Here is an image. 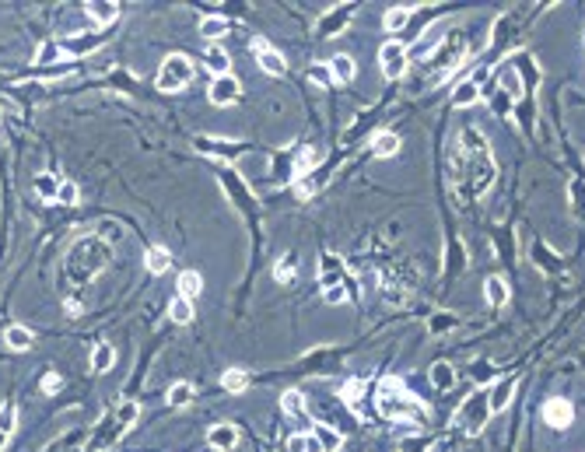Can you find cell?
I'll return each mask as SVG.
<instances>
[{
    "label": "cell",
    "instance_id": "obj_12",
    "mask_svg": "<svg viewBox=\"0 0 585 452\" xmlns=\"http://www.w3.org/2000/svg\"><path fill=\"white\" fill-rule=\"evenodd\" d=\"M207 442H210V449L228 452V449L238 445V428H235V425H214V428L207 431Z\"/></svg>",
    "mask_w": 585,
    "mask_h": 452
},
{
    "label": "cell",
    "instance_id": "obj_31",
    "mask_svg": "<svg viewBox=\"0 0 585 452\" xmlns=\"http://www.w3.org/2000/svg\"><path fill=\"white\" fill-rule=\"evenodd\" d=\"M36 197L39 200H56V190H60V183H56V179L49 175V172H42V175H36Z\"/></svg>",
    "mask_w": 585,
    "mask_h": 452
},
{
    "label": "cell",
    "instance_id": "obj_40",
    "mask_svg": "<svg viewBox=\"0 0 585 452\" xmlns=\"http://www.w3.org/2000/svg\"><path fill=\"white\" fill-rule=\"evenodd\" d=\"M137 417H140V407H137V403H123V407H119V435L130 431Z\"/></svg>",
    "mask_w": 585,
    "mask_h": 452
},
{
    "label": "cell",
    "instance_id": "obj_2",
    "mask_svg": "<svg viewBox=\"0 0 585 452\" xmlns=\"http://www.w3.org/2000/svg\"><path fill=\"white\" fill-rule=\"evenodd\" d=\"M105 260H109V246L102 242L99 235H88V238H81V242L67 253V277L74 284H88L105 266Z\"/></svg>",
    "mask_w": 585,
    "mask_h": 452
},
{
    "label": "cell",
    "instance_id": "obj_21",
    "mask_svg": "<svg viewBox=\"0 0 585 452\" xmlns=\"http://www.w3.org/2000/svg\"><path fill=\"white\" fill-rule=\"evenodd\" d=\"M396 151H399V137H396V134L382 130V134L372 137V155H375V158H393Z\"/></svg>",
    "mask_w": 585,
    "mask_h": 452
},
{
    "label": "cell",
    "instance_id": "obj_44",
    "mask_svg": "<svg viewBox=\"0 0 585 452\" xmlns=\"http://www.w3.org/2000/svg\"><path fill=\"white\" fill-rule=\"evenodd\" d=\"M571 197H575V214L585 218V183L578 179V183H571Z\"/></svg>",
    "mask_w": 585,
    "mask_h": 452
},
{
    "label": "cell",
    "instance_id": "obj_47",
    "mask_svg": "<svg viewBox=\"0 0 585 452\" xmlns=\"http://www.w3.org/2000/svg\"><path fill=\"white\" fill-rule=\"evenodd\" d=\"M298 193H301V197H312V193H316V183H312V179H301V183H298Z\"/></svg>",
    "mask_w": 585,
    "mask_h": 452
},
{
    "label": "cell",
    "instance_id": "obj_18",
    "mask_svg": "<svg viewBox=\"0 0 585 452\" xmlns=\"http://www.w3.org/2000/svg\"><path fill=\"white\" fill-rule=\"evenodd\" d=\"M477 99H480V84H473L470 77L452 92V105L456 109H470V105H477Z\"/></svg>",
    "mask_w": 585,
    "mask_h": 452
},
{
    "label": "cell",
    "instance_id": "obj_17",
    "mask_svg": "<svg viewBox=\"0 0 585 452\" xmlns=\"http://www.w3.org/2000/svg\"><path fill=\"white\" fill-rule=\"evenodd\" d=\"M116 365V351H112V344H95V347H91V372H95V375H102V372H109Z\"/></svg>",
    "mask_w": 585,
    "mask_h": 452
},
{
    "label": "cell",
    "instance_id": "obj_3",
    "mask_svg": "<svg viewBox=\"0 0 585 452\" xmlns=\"http://www.w3.org/2000/svg\"><path fill=\"white\" fill-rule=\"evenodd\" d=\"M375 407L389 420H410V417H421L424 414L421 400L414 393H407V386L399 382V379H382L379 397H375Z\"/></svg>",
    "mask_w": 585,
    "mask_h": 452
},
{
    "label": "cell",
    "instance_id": "obj_43",
    "mask_svg": "<svg viewBox=\"0 0 585 452\" xmlns=\"http://www.w3.org/2000/svg\"><path fill=\"white\" fill-rule=\"evenodd\" d=\"M323 298L329 305H344L347 301V284H336V288H323Z\"/></svg>",
    "mask_w": 585,
    "mask_h": 452
},
{
    "label": "cell",
    "instance_id": "obj_42",
    "mask_svg": "<svg viewBox=\"0 0 585 452\" xmlns=\"http://www.w3.org/2000/svg\"><path fill=\"white\" fill-rule=\"evenodd\" d=\"M319 158H323V151H319V147H305L301 155H298V175H301V172H309V168H316V165H319Z\"/></svg>",
    "mask_w": 585,
    "mask_h": 452
},
{
    "label": "cell",
    "instance_id": "obj_48",
    "mask_svg": "<svg viewBox=\"0 0 585 452\" xmlns=\"http://www.w3.org/2000/svg\"><path fill=\"white\" fill-rule=\"evenodd\" d=\"M8 445V435H0V449H4Z\"/></svg>",
    "mask_w": 585,
    "mask_h": 452
},
{
    "label": "cell",
    "instance_id": "obj_16",
    "mask_svg": "<svg viewBox=\"0 0 585 452\" xmlns=\"http://www.w3.org/2000/svg\"><path fill=\"white\" fill-rule=\"evenodd\" d=\"M203 64H207V71H210L214 77L232 74V60H228V53H225L221 46H210V49L203 53Z\"/></svg>",
    "mask_w": 585,
    "mask_h": 452
},
{
    "label": "cell",
    "instance_id": "obj_20",
    "mask_svg": "<svg viewBox=\"0 0 585 452\" xmlns=\"http://www.w3.org/2000/svg\"><path fill=\"white\" fill-rule=\"evenodd\" d=\"M200 291H203V277L197 274V270H182L179 274V294L186 301H193V298H200Z\"/></svg>",
    "mask_w": 585,
    "mask_h": 452
},
{
    "label": "cell",
    "instance_id": "obj_1",
    "mask_svg": "<svg viewBox=\"0 0 585 452\" xmlns=\"http://www.w3.org/2000/svg\"><path fill=\"white\" fill-rule=\"evenodd\" d=\"M495 183V162L487 151V137L473 127L459 134V155H456V175L452 186L463 200H477L487 193V186Z\"/></svg>",
    "mask_w": 585,
    "mask_h": 452
},
{
    "label": "cell",
    "instance_id": "obj_33",
    "mask_svg": "<svg viewBox=\"0 0 585 452\" xmlns=\"http://www.w3.org/2000/svg\"><path fill=\"white\" fill-rule=\"evenodd\" d=\"M225 32H228V21L218 18V14H210V18L200 21V36H207V39H218V36H225Z\"/></svg>",
    "mask_w": 585,
    "mask_h": 452
},
{
    "label": "cell",
    "instance_id": "obj_9",
    "mask_svg": "<svg viewBox=\"0 0 585 452\" xmlns=\"http://www.w3.org/2000/svg\"><path fill=\"white\" fill-rule=\"evenodd\" d=\"M253 53H256V64L266 71V74H273V77H281L284 71H288V64H284V56L277 53L266 39H253Z\"/></svg>",
    "mask_w": 585,
    "mask_h": 452
},
{
    "label": "cell",
    "instance_id": "obj_30",
    "mask_svg": "<svg viewBox=\"0 0 585 452\" xmlns=\"http://www.w3.org/2000/svg\"><path fill=\"white\" fill-rule=\"evenodd\" d=\"M56 60H64V46H56L53 39H46L39 46V53H36V64L39 67H49V64H56Z\"/></svg>",
    "mask_w": 585,
    "mask_h": 452
},
{
    "label": "cell",
    "instance_id": "obj_24",
    "mask_svg": "<svg viewBox=\"0 0 585 452\" xmlns=\"http://www.w3.org/2000/svg\"><path fill=\"white\" fill-rule=\"evenodd\" d=\"M288 452H326V449H323V442L312 431H301V435L288 438Z\"/></svg>",
    "mask_w": 585,
    "mask_h": 452
},
{
    "label": "cell",
    "instance_id": "obj_27",
    "mask_svg": "<svg viewBox=\"0 0 585 452\" xmlns=\"http://www.w3.org/2000/svg\"><path fill=\"white\" fill-rule=\"evenodd\" d=\"M431 386L435 389H452L456 386V372H452V365H445V361H438V365H431Z\"/></svg>",
    "mask_w": 585,
    "mask_h": 452
},
{
    "label": "cell",
    "instance_id": "obj_45",
    "mask_svg": "<svg viewBox=\"0 0 585 452\" xmlns=\"http://www.w3.org/2000/svg\"><path fill=\"white\" fill-rule=\"evenodd\" d=\"M60 389H64V379H60L56 372H46V379H42V393L53 397V393H60Z\"/></svg>",
    "mask_w": 585,
    "mask_h": 452
},
{
    "label": "cell",
    "instance_id": "obj_28",
    "mask_svg": "<svg viewBox=\"0 0 585 452\" xmlns=\"http://www.w3.org/2000/svg\"><path fill=\"white\" fill-rule=\"evenodd\" d=\"M351 14H354V4H344V11H340V14H336V11H333V14H326V18H323V25H319V36H333V28L340 32L344 21H347Z\"/></svg>",
    "mask_w": 585,
    "mask_h": 452
},
{
    "label": "cell",
    "instance_id": "obj_4",
    "mask_svg": "<svg viewBox=\"0 0 585 452\" xmlns=\"http://www.w3.org/2000/svg\"><path fill=\"white\" fill-rule=\"evenodd\" d=\"M193 81V60L182 56V53H172L165 56V64L158 71V92H179Z\"/></svg>",
    "mask_w": 585,
    "mask_h": 452
},
{
    "label": "cell",
    "instance_id": "obj_22",
    "mask_svg": "<svg viewBox=\"0 0 585 452\" xmlns=\"http://www.w3.org/2000/svg\"><path fill=\"white\" fill-rule=\"evenodd\" d=\"M484 294H487V301H490L495 309H501L505 301H508V284H505L501 277H487V281H484Z\"/></svg>",
    "mask_w": 585,
    "mask_h": 452
},
{
    "label": "cell",
    "instance_id": "obj_37",
    "mask_svg": "<svg viewBox=\"0 0 585 452\" xmlns=\"http://www.w3.org/2000/svg\"><path fill=\"white\" fill-rule=\"evenodd\" d=\"M14 428H18V407L14 403H4V407H0V435L11 438Z\"/></svg>",
    "mask_w": 585,
    "mask_h": 452
},
{
    "label": "cell",
    "instance_id": "obj_5",
    "mask_svg": "<svg viewBox=\"0 0 585 452\" xmlns=\"http://www.w3.org/2000/svg\"><path fill=\"white\" fill-rule=\"evenodd\" d=\"M487 417H490L487 393H470V397L463 400V407L456 410V425L463 428V431H470V435H477V431L487 425Z\"/></svg>",
    "mask_w": 585,
    "mask_h": 452
},
{
    "label": "cell",
    "instance_id": "obj_32",
    "mask_svg": "<svg viewBox=\"0 0 585 452\" xmlns=\"http://www.w3.org/2000/svg\"><path fill=\"white\" fill-rule=\"evenodd\" d=\"M169 249H162V246H155V249H147V270L151 274H165L169 270Z\"/></svg>",
    "mask_w": 585,
    "mask_h": 452
},
{
    "label": "cell",
    "instance_id": "obj_19",
    "mask_svg": "<svg viewBox=\"0 0 585 452\" xmlns=\"http://www.w3.org/2000/svg\"><path fill=\"white\" fill-rule=\"evenodd\" d=\"M319 281H323V288L344 284V270H340V263H336V256H323V263H319Z\"/></svg>",
    "mask_w": 585,
    "mask_h": 452
},
{
    "label": "cell",
    "instance_id": "obj_46",
    "mask_svg": "<svg viewBox=\"0 0 585 452\" xmlns=\"http://www.w3.org/2000/svg\"><path fill=\"white\" fill-rule=\"evenodd\" d=\"M309 77H312L316 84H333V74H329V67H323V64L309 67Z\"/></svg>",
    "mask_w": 585,
    "mask_h": 452
},
{
    "label": "cell",
    "instance_id": "obj_38",
    "mask_svg": "<svg viewBox=\"0 0 585 452\" xmlns=\"http://www.w3.org/2000/svg\"><path fill=\"white\" fill-rule=\"evenodd\" d=\"M77 200H81V186H77V183H71V179H67V183H60V190H56V203L74 207Z\"/></svg>",
    "mask_w": 585,
    "mask_h": 452
},
{
    "label": "cell",
    "instance_id": "obj_36",
    "mask_svg": "<svg viewBox=\"0 0 585 452\" xmlns=\"http://www.w3.org/2000/svg\"><path fill=\"white\" fill-rule=\"evenodd\" d=\"M295 274H298V260H295V256H284L281 263L273 266V277L281 281V284H291V281H295Z\"/></svg>",
    "mask_w": 585,
    "mask_h": 452
},
{
    "label": "cell",
    "instance_id": "obj_34",
    "mask_svg": "<svg viewBox=\"0 0 585 452\" xmlns=\"http://www.w3.org/2000/svg\"><path fill=\"white\" fill-rule=\"evenodd\" d=\"M190 400H193V382H175L169 389V403L172 407H186Z\"/></svg>",
    "mask_w": 585,
    "mask_h": 452
},
{
    "label": "cell",
    "instance_id": "obj_35",
    "mask_svg": "<svg viewBox=\"0 0 585 452\" xmlns=\"http://www.w3.org/2000/svg\"><path fill=\"white\" fill-rule=\"evenodd\" d=\"M281 410L291 414V417H305V403H301V393H298V389H288V393L281 397Z\"/></svg>",
    "mask_w": 585,
    "mask_h": 452
},
{
    "label": "cell",
    "instance_id": "obj_8",
    "mask_svg": "<svg viewBox=\"0 0 585 452\" xmlns=\"http://www.w3.org/2000/svg\"><path fill=\"white\" fill-rule=\"evenodd\" d=\"M207 99H210L214 105H235V102L242 99V84H238V77H232V74L214 77V81H210Z\"/></svg>",
    "mask_w": 585,
    "mask_h": 452
},
{
    "label": "cell",
    "instance_id": "obj_11",
    "mask_svg": "<svg viewBox=\"0 0 585 452\" xmlns=\"http://www.w3.org/2000/svg\"><path fill=\"white\" fill-rule=\"evenodd\" d=\"M515 386H519V375H508V379H501V382L490 386V393H487V407H490V414H501V410L512 403Z\"/></svg>",
    "mask_w": 585,
    "mask_h": 452
},
{
    "label": "cell",
    "instance_id": "obj_39",
    "mask_svg": "<svg viewBox=\"0 0 585 452\" xmlns=\"http://www.w3.org/2000/svg\"><path fill=\"white\" fill-rule=\"evenodd\" d=\"M361 393H364V382H361V379H347V382H344V389H340V397H344L354 410H361V407H358Z\"/></svg>",
    "mask_w": 585,
    "mask_h": 452
},
{
    "label": "cell",
    "instance_id": "obj_6",
    "mask_svg": "<svg viewBox=\"0 0 585 452\" xmlns=\"http://www.w3.org/2000/svg\"><path fill=\"white\" fill-rule=\"evenodd\" d=\"M463 56H466V36L463 32H452L449 36V42H442V49L435 53V64L445 71V77L449 74H456V67L463 64Z\"/></svg>",
    "mask_w": 585,
    "mask_h": 452
},
{
    "label": "cell",
    "instance_id": "obj_23",
    "mask_svg": "<svg viewBox=\"0 0 585 452\" xmlns=\"http://www.w3.org/2000/svg\"><path fill=\"white\" fill-rule=\"evenodd\" d=\"M4 344L11 347V351H28L32 347V329H25V326H8V334H4Z\"/></svg>",
    "mask_w": 585,
    "mask_h": 452
},
{
    "label": "cell",
    "instance_id": "obj_25",
    "mask_svg": "<svg viewBox=\"0 0 585 452\" xmlns=\"http://www.w3.org/2000/svg\"><path fill=\"white\" fill-rule=\"evenodd\" d=\"M221 386H225V393H245V389H249V372L228 368V372L221 375Z\"/></svg>",
    "mask_w": 585,
    "mask_h": 452
},
{
    "label": "cell",
    "instance_id": "obj_14",
    "mask_svg": "<svg viewBox=\"0 0 585 452\" xmlns=\"http://www.w3.org/2000/svg\"><path fill=\"white\" fill-rule=\"evenodd\" d=\"M326 67H329V74H333V84H336V81H340V84H351V81H354V74H358L354 60H351L347 53H336Z\"/></svg>",
    "mask_w": 585,
    "mask_h": 452
},
{
    "label": "cell",
    "instance_id": "obj_26",
    "mask_svg": "<svg viewBox=\"0 0 585 452\" xmlns=\"http://www.w3.org/2000/svg\"><path fill=\"white\" fill-rule=\"evenodd\" d=\"M169 316H172V323H179V326H186L190 319H193V301H186L182 294H175L172 301H169Z\"/></svg>",
    "mask_w": 585,
    "mask_h": 452
},
{
    "label": "cell",
    "instance_id": "obj_10",
    "mask_svg": "<svg viewBox=\"0 0 585 452\" xmlns=\"http://www.w3.org/2000/svg\"><path fill=\"white\" fill-rule=\"evenodd\" d=\"M543 420H547L550 428H568L571 420H575V407H571V400H561V397L547 400V403H543Z\"/></svg>",
    "mask_w": 585,
    "mask_h": 452
},
{
    "label": "cell",
    "instance_id": "obj_7",
    "mask_svg": "<svg viewBox=\"0 0 585 452\" xmlns=\"http://www.w3.org/2000/svg\"><path fill=\"white\" fill-rule=\"evenodd\" d=\"M379 64H382V74H386L389 81L403 77V74H407V46H403V42H386V46L379 49Z\"/></svg>",
    "mask_w": 585,
    "mask_h": 452
},
{
    "label": "cell",
    "instance_id": "obj_29",
    "mask_svg": "<svg viewBox=\"0 0 585 452\" xmlns=\"http://www.w3.org/2000/svg\"><path fill=\"white\" fill-rule=\"evenodd\" d=\"M410 11L414 8H393V11H386V18H382V25H386V32H399V28H403L407 21H410Z\"/></svg>",
    "mask_w": 585,
    "mask_h": 452
},
{
    "label": "cell",
    "instance_id": "obj_15",
    "mask_svg": "<svg viewBox=\"0 0 585 452\" xmlns=\"http://www.w3.org/2000/svg\"><path fill=\"white\" fill-rule=\"evenodd\" d=\"M84 11L95 25H112L119 18V4H112V0H91V4H84Z\"/></svg>",
    "mask_w": 585,
    "mask_h": 452
},
{
    "label": "cell",
    "instance_id": "obj_13",
    "mask_svg": "<svg viewBox=\"0 0 585 452\" xmlns=\"http://www.w3.org/2000/svg\"><path fill=\"white\" fill-rule=\"evenodd\" d=\"M197 147L203 155H221V158H235L242 151L238 140H218V137H197Z\"/></svg>",
    "mask_w": 585,
    "mask_h": 452
},
{
    "label": "cell",
    "instance_id": "obj_41",
    "mask_svg": "<svg viewBox=\"0 0 585 452\" xmlns=\"http://www.w3.org/2000/svg\"><path fill=\"white\" fill-rule=\"evenodd\" d=\"M312 435L323 442V449H326V452H336V449L344 445V438H340V435H336V431H326L323 425H319V428H312Z\"/></svg>",
    "mask_w": 585,
    "mask_h": 452
}]
</instances>
